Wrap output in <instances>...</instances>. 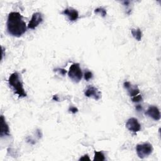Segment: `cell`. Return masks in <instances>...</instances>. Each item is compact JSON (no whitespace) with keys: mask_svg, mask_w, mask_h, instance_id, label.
Returning a JSON list of instances; mask_svg holds the SVG:
<instances>
[{"mask_svg":"<svg viewBox=\"0 0 161 161\" xmlns=\"http://www.w3.org/2000/svg\"><path fill=\"white\" fill-rule=\"evenodd\" d=\"M93 73L90 71H86L85 73V75H84V78H85V79L87 81H88L89 80H90L91 79L93 78Z\"/></svg>","mask_w":161,"mask_h":161,"instance_id":"2e32d148","label":"cell"},{"mask_svg":"<svg viewBox=\"0 0 161 161\" xmlns=\"http://www.w3.org/2000/svg\"><path fill=\"white\" fill-rule=\"evenodd\" d=\"M9 86L13 90L15 94L18 95L19 98H25L27 96V93L23 88V83L21 81L20 74L17 72L11 74L8 79Z\"/></svg>","mask_w":161,"mask_h":161,"instance_id":"7a4b0ae2","label":"cell"},{"mask_svg":"<svg viewBox=\"0 0 161 161\" xmlns=\"http://www.w3.org/2000/svg\"><path fill=\"white\" fill-rule=\"evenodd\" d=\"M146 114L156 121H159L160 119V111L156 106H150L148 108Z\"/></svg>","mask_w":161,"mask_h":161,"instance_id":"ba28073f","label":"cell"},{"mask_svg":"<svg viewBox=\"0 0 161 161\" xmlns=\"http://www.w3.org/2000/svg\"><path fill=\"white\" fill-rule=\"evenodd\" d=\"M69 111L70 112H71L72 113L75 114V113H78L79 110H78V108H76V107H70V108H69Z\"/></svg>","mask_w":161,"mask_h":161,"instance_id":"ac0fdd59","label":"cell"},{"mask_svg":"<svg viewBox=\"0 0 161 161\" xmlns=\"http://www.w3.org/2000/svg\"><path fill=\"white\" fill-rule=\"evenodd\" d=\"M136 151L139 158L144 159L152 153L153 147L148 142L138 144L136 147Z\"/></svg>","mask_w":161,"mask_h":161,"instance_id":"277c9868","label":"cell"},{"mask_svg":"<svg viewBox=\"0 0 161 161\" xmlns=\"http://www.w3.org/2000/svg\"><path fill=\"white\" fill-rule=\"evenodd\" d=\"M130 3V1H125L123 2V5H124L125 6H128V5H129Z\"/></svg>","mask_w":161,"mask_h":161,"instance_id":"603a6c76","label":"cell"},{"mask_svg":"<svg viewBox=\"0 0 161 161\" xmlns=\"http://www.w3.org/2000/svg\"><path fill=\"white\" fill-rule=\"evenodd\" d=\"M142 96L141 95L138 94V95L134 96V97L131 98V101H132L133 103H138L142 101Z\"/></svg>","mask_w":161,"mask_h":161,"instance_id":"9a60e30c","label":"cell"},{"mask_svg":"<svg viewBox=\"0 0 161 161\" xmlns=\"http://www.w3.org/2000/svg\"><path fill=\"white\" fill-rule=\"evenodd\" d=\"M131 83H130V82H128V81H125V82H124V83H123V87L124 88L126 89H128L130 88V86H131Z\"/></svg>","mask_w":161,"mask_h":161,"instance_id":"ffe728a7","label":"cell"},{"mask_svg":"<svg viewBox=\"0 0 161 161\" xmlns=\"http://www.w3.org/2000/svg\"><path fill=\"white\" fill-rule=\"evenodd\" d=\"M1 130H0V136L1 138L6 137V136H9V128L8 123H6L5 120V118L4 116H1Z\"/></svg>","mask_w":161,"mask_h":161,"instance_id":"30bf717a","label":"cell"},{"mask_svg":"<svg viewBox=\"0 0 161 161\" xmlns=\"http://www.w3.org/2000/svg\"><path fill=\"white\" fill-rule=\"evenodd\" d=\"M55 71L59 72L60 74L62 76H65L67 73L66 70L65 69H62V68H58V69H55Z\"/></svg>","mask_w":161,"mask_h":161,"instance_id":"e0dca14e","label":"cell"},{"mask_svg":"<svg viewBox=\"0 0 161 161\" xmlns=\"http://www.w3.org/2000/svg\"><path fill=\"white\" fill-rule=\"evenodd\" d=\"M85 95L88 98H92L95 100H99L101 98V93L99 90L93 86H89L85 91Z\"/></svg>","mask_w":161,"mask_h":161,"instance_id":"8992f818","label":"cell"},{"mask_svg":"<svg viewBox=\"0 0 161 161\" xmlns=\"http://www.w3.org/2000/svg\"><path fill=\"white\" fill-rule=\"evenodd\" d=\"M95 13L97 15H100L102 17H105L107 15V10L103 8H101V7L95 9Z\"/></svg>","mask_w":161,"mask_h":161,"instance_id":"5bb4252c","label":"cell"},{"mask_svg":"<svg viewBox=\"0 0 161 161\" xmlns=\"http://www.w3.org/2000/svg\"><path fill=\"white\" fill-rule=\"evenodd\" d=\"M135 108H136V109L138 111H140L142 110V106L139 105H137L136 107H135Z\"/></svg>","mask_w":161,"mask_h":161,"instance_id":"44dd1931","label":"cell"},{"mask_svg":"<svg viewBox=\"0 0 161 161\" xmlns=\"http://www.w3.org/2000/svg\"><path fill=\"white\" fill-rule=\"evenodd\" d=\"M131 33L132 36L138 41H140L142 40V32L141 30L138 28L137 29H131Z\"/></svg>","mask_w":161,"mask_h":161,"instance_id":"8fae6325","label":"cell"},{"mask_svg":"<svg viewBox=\"0 0 161 161\" xmlns=\"http://www.w3.org/2000/svg\"><path fill=\"white\" fill-rule=\"evenodd\" d=\"M43 21V16L39 12H36L33 14L31 20L28 25V28L34 30Z\"/></svg>","mask_w":161,"mask_h":161,"instance_id":"5b68a950","label":"cell"},{"mask_svg":"<svg viewBox=\"0 0 161 161\" xmlns=\"http://www.w3.org/2000/svg\"><path fill=\"white\" fill-rule=\"evenodd\" d=\"M127 90H128V94H129L130 96H131V98L138 95L140 93V90L138 88V87L137 86L132 87V86L131 85L130 86V88L127 89Z\"/></svg>","mask_w":161,"mask_h":161,"instance_id":"7c38bea8","label":"cell"},{"mask_svg":"<svg viewBox=\"0 0 161 161\" xmlns=\"http://www.w3.org/2000/svg\"><path fill=\"white\" fill-rule=\"evenodd\" d=\"M125 125L127 129L133 133H137L141 130V125L135 118L128 119Z\"/></svg>","mask_w":161,"mask_h":161,"instance_id":"52a82bcc","label":"cell"},{"mask_svg":"<svg viewBox=\"0 0 161 161\" xmlns=\"http://www.w3.org/2000/svg\"><path fill=\"white\" fill-rule=\"evenodd\" d=\"M68 76L73 82L76 83H79L81 80L83 78V72L79 64L74 63L70 66L68 72Z\"/></svg>","mask_w":161,"mask_h":161,"instance_id":"3957f363","label":"cell"},{"mask_svg":"<svg viewBox=\"0 0 161 161\" xmlns=\"http://www.w3.org/2000/svg\"><path fill=\"white\" fill-rule=\"evenodd\" d=\"M79 160H83V161H90L91 160H90V158H89V157L88 156V155H85V156H82L79 159Z\"/></svg>","mask_w":161,"mask_h":161,"instance_id":"d6986e66","label":"cell"},{"mask_svg":"<svg viewBox=\"0 0 161 161\" xmlns=\"http://www.w3.org/2000/svg\"><path fill=\"white\" fill-rule=\"evenodd\" d=\"M6 26L8 33L15 37H21L27 31V25L18 12L13 11L8 15Z\"/></svg>","mask_w":161,"mask_h":161,"instance_id":"6da1fadb","label":"cell"},{"mask_svg":"<svg viewBox=\"0 0 161 161\" xmlns=\"http://www.w3.org/2000/svg\"><path fill=\"white\" fill-rule=\"evenodd\" d=\"M94 161H103L105 160V157L104 154L103 152H98V151H95V156H94Z\"/></svg>","mask_w":161,"mask_h":161,"instance_id":"4fadbf2b","label":"cell"},{"mask_svg":"<svg viewBox=\"0 0 161 161\" xmlns=\"http://www.w3.org/2000/svg\"><path fill=\"white\" fill-rule=\"evenodd\" d=\"M52 99H53L54 101H59V97H58L57 95H54L53 98H52Z\"/></svg>","mask_w":161,"mask_h":161,"instance_id":"7402d4cb","label":"cell"},{"mask_svg":"<svg viewBox=\"0 0 161 161\" xmlns=\"http://www.w3.org/2000/svg\"><path fill=\"white\" fill-rule=\"evenodd\" d=\"M62 14L66 15L70 21H75L79 18V13L76 9L69 8H66L62 12Z\"/></svg>","mask_w":161,"mask_h":161,"instance_id":"9c48e42d","label":"cell"}]
</instances>
